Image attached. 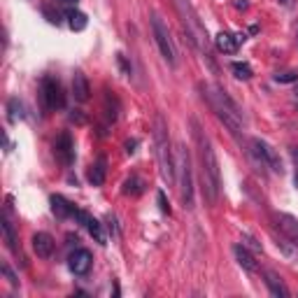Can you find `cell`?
I'll return each instance as SVG.
<instances>
[{
	"mask_svg": "<svg viewBox=\"0 0 298 298\" xmlns=\"http://www.w3.org/2000/svg\"><path fill=\"white\" fill-rule=\"evenodd\" d=\"M0 228H3V237H5V245L10 252H16V233H14V226H12V222L7 217H3V222H0Z\"/></svg>",
	"mask_w": 298,
	"mask_h": 298,
	"instance_id": "obj_22",
	"label": "cell"
},
{
	"mask_svg": "<svg viewBox=\"0 0 298 298\" xmlns=\"http://www.w3.org/2000/svg\"><path fill=\"white\" fill-rule=\"evenodd\" d=\"M201 89H203V93H205L207 103H210V107H212V112L217 114L219 122H222L231 133L243 131V122H245L243 110H240V105L224 91L222 86L205 84V86H201Z\"/></svg>",
	"mask_w": 298,
	"mask_h": 298,
	"instance_id": "obj_2",
	"label": "cell"
},
{
	"mask_svg": "<svg viewBox=\"0 0 298 298\" xmlns=\"http://www.w3.org/2000/svg\"><path fill=\"white\" fill-rule=\"evenodd\" d=\"M105 175H107V163H105V158H98L91 166V170H89V182L93 187H103L105 184Z\"/></svg>",
	"mask_w": 298,
	"mask_h": 298,
	"instance_id": "obj_19",
	"label": "cell"
},
{
	"mask_svg": "<svg viewBox=\"0 0 298 298\" xmlns=\"http://www.w3.org/2000/svg\"><path fill=\"white\" fill-rule=\"evenodd\" d=\"M49 203H51V212H54L56 217H61V219H66V217H75L77 207H75V205H70V203H68L63 196L54 193V196L49 198Z\"/></svg>",
	"mask_w": 298,
	"mask_h": 298,
	"instance_id": "obj_18",
	"label": "cell"
},
{
	"mask_svg": "<svg viewBox=\"0 0 298 298\" xmlns=\"http://www.w3.org/2000/svg\"><path fill=\"white\" fill-rule=\"evenodd\" d=\"M145 180L142 177H137V175H133V177H128L126 182H124V196H140L142 191H145Z\"/></svg>",
	"mask_w": 298,
	"mask_h": 298,
	"instance_id": "obj_21",
	"label": "cell"
},
{
	"mask_svg": "<svg viewBox=\"0 0 298 298\" xmlns=\"http://www.w3.org/2000/svg\"><path fill=\"white\" fill-rule=\"evenodd\" d=\"M296 158H298V152H296Z\"/></svg>",
	"mask_w": 298,
	"mask_h": 298,
	"instance_id": "obj_33",
	"label": "cell"
},
{
	"mask_svg": "<svg viewBox=\"0 0 298 298\" xmlns=\"http://www.w3.org/2000/svg\"><path fill=\"white\" fill-rule=\"evenodd\" d=\"M235 7L237 10H247V0H235Z\"/></svg>",
	"mask_w": 298,
	"mask_h": 298,
	"instance_id": "obj_30",
	"label": "cell"
},
{
	"mask_svg": "<svg viewBox=\"0 0 298 298\" xmlns=\"http://www.w3.org/2000/svg\"><path fill=\"white\" fill-rule=\"evenodd\" d=\"M263 282H266V287H268V291L273 293L275 298H289V289L284 287V282H282V277L280 275H275L273 270H263Z\"/></svg>",
	"mask_w": 298,
	"mask_h": 298,
	"instance_id": "obj_15",
	"label": "cell"
},
{
	"mask_svg": "<svg viewBox=\"0 0 298 298\" xmlns=\"http://www.w3.org/2000/svg\"><path fill=\"white\" fill-rule=\"evenodd\" d=\"M233 75H235V80H243V82H249L252 80V68H249V63H233L231 66Z\"/></svg>",
	"mask_w": 298,
	"mask_h": 298,
	"instance_id": "obj_24",
	"label": "cell"
},
{
	"mask_svg": "<svg viewBox=\"0 0 298 298\" xmlns=\"http://www.w3.org/2000/svg\"><path fill=\"white\" fill-rule=\"evenodd\" d=\"M54 247H56V243L49 233H35L33 235V249H35V254L40 259H49L54 254Z\"/></svg>",
	"mask_w": 298,
	"mask_h": 298,
	"instance_id": "obj_14",
	"label": "cell"
},
{
	"mask_svg": "<svg viewBox=\"0 0 298 298\" xmlns=\"http://www.w3.org/2000/svg\"><path fill=\"white\" fill-rule=\"evenodd\" d=\"M233 254H235V259H237V263L245 268V270H249V273H256L259 270V263H256V259H254V254L249 252L245 245H233Z\"/></svg>",
	"mask_w": 298,
	"mask_h": 298,
	"instance_id": "obj_17",
	"label": "cell"
},
{
	"mask_svg": "<svg viewBox=\"0 0 298 298\" xmlns=\"http://www.w3.org/2000/svg\"><path fill=\"white\" fill-rule=\"evenodd\" d=\"M156 201H158V207H161V212H163V214H170V205H168V201H166V193L158 191V193H156Z\"/></svg>",
	"mask_w": 298,
	"mask_h": 298,
	"instance_id": "obj_28",
	"label": "cell"
},
{
	"mask_svg": "<svg viewBox=\"0 0 298 298\" xmlns=\"http://www.w3.org/2000/svg\"><path fill=\"white\" fill-rule=\"evenodd\" d=\"M58 3H61V5H75L77 0H58Z\"/></svg>",
	"mask_w": 298,
	"mask_h": 298,
	"instance_id": "obj_32",
	"label": "cell"
},
{
	"mask_svg": "<svg viewBox=\"0 0 298 298\" xmlns=\"http://www.w3.org/2000/svg\"><path fill=\"white\" fill-rule=\"evenodd\" d=\"M89 93H91L89 80H86L84 72L77 70V72H75V77H72V96H75V101L86 103V101H89Z\"/></svg>",
	"mask_w": 298,
	"mask_h": 298,
	"instance_id": "obj_16",
	"label": "cell"
},
{
	"mask_svg": "<svg viewBox=\"0 0 298 298\" xmlns=\"http://www.w3.org/2000/svg\"><path fill=\"white\" fill-rule=\"evenodd\" d=\"M293 3H296V0H280V5L282 7H293Z\"/></svg>",
	"mask_w": 298,
	"mask_h": 298,
	"instance_id": "obj_31",
	"label": "cell"
},
{
	"mask_svg": "<svg viewBox=\"0 0 298 298\" xmlns=\"http://www.w3.org/2000/svg\"><path fill=\"white\" fill-rule=\"evenodd\" d=\"M140 145L137 140H126V145H124V149H126V154H135V147Z\"/></svg>",
	"mask_w": 298,
	"mask_h": 298,
	"instance_id": "obj_29",
	"label": "cell"
},
{
	"mask_svg": "<svg viewBox=\"0 0 298 298\" xmlns=\"http://www.w3.org/2000/svg\"><path fill=\"white\" fill-rule=\"evenodd\" d=\"M54 154H56V158L61 163H66V166H70V163L75 161V142H72L70 133H61V135L56 137Z\"/></svg>",
	"mask_w": 298,
	"mask_h": 298,
	"instance_id": "obj_9",
	"label": "cell"
},
{
	"mask_svg": "<svg viewBox=\"0 0 298 298\" xmlns=\"http://www.w3.org/2000/svg\"><path fill=\"white\" fill-rule=\"evenodd\" d=\"M175 10H177V14H180V21H182L184 33L189 35L191 45L201 51L203 58L210 63V68L217 70L212 56H210V45H212V42H210V37H207V28L203 26L201 16H198V12L193 10V5L189 3V0H175Z\"/></svg>",
	"mask_w": 298,
	"mask_h": 298,
	"instance_id": "obj_3",
	"label": "cell"
},
{
	"mask_svg": "<svg viewBox=\"0 0 298 298\" xmlns=\"http://www.w3.org/2000/svg\"><path fill=\"white\" fill-rule=\"evenodd\" d=\"M152 33H154V42H156L158 51H161L163 61L168 63L170 68L177 66V49H175V42L170 37V31L168 26L163 24V19L158 14H152Z\"/></svg>",
	"mask_w": 298,
	"mask_h": 298,
	"instance_id": "obj_5",
	"label": "cell"
},
{
	"mask_svg": "<svg viewBox=\"0 0 298 298\" xmlns=\"http://www.w3.org/2000/svg\"><path fill=\"white\" fill-rule=\"evenodd\" d=\"M245 40H247L245 33H235V35H233V33H224L222 31L217 37H214V45H217V49L224 51V54H235L237 47L243 45Z\"/></svg>",
	"mask_w": 298,
	"mask_h": 298,
	"instance_id": "obj_11",
	"label": "cell"
},
{
	"mask_svg": "<svg viewBox=\"0 0 298 298\" xmlns=\"http://www.w3.org/2000/svg\"><path fill=\"white\" fill-rule=\"evenodd\" d=\"M193 128V140L198 145V158H201V182H203V196H205L207 205H217L219 187H222V172H219V161L214 154V147L205 131L201 128L198 119H191Z\"/></svg>",
	"mask_w": 298,
	"mask_h": 298,
	"instance_id": "obj_1",
	"label": "cell"
},
{
	"mask_svg": "<svg viewBox=\"0 0 298 298\" xmlns=\"http://www.w3.org/2000/svg\"><path fill=\"white\" fill-rule=\"evenodd\" d=\"M75 219L80 224H84L86 226V231L91 233V237L96 240L98 245H107V240H105V233H103V224L98 222V219H93L89 212H84V210H77L75 212Z\"/></svg>",
	"mask_w": 298,
	"mask_h": 298,
	"instance_id": "obj_10",
	"label": "cell"
},
{
	"mask_svg": "<svg viewBox=\"0 0 298 298\" xmlns=\"http://www.w3.org/2000/svg\"><path fill=\"white\" fill-rule=\"evenodd\" d=\"M91 252L89 249H75L70 254V270L75 275H86L91 270Z\"/></svg>",
	"mask_w": 298,
	"mask_h": 298,
	"instance_id": "obj_13",
	"label": "cell"
},
{
	"mask_svg": "<svg viewBox=\"0 0 298 298\" xmlns=\"http://www.w3.org/2000/svg\"><path fill=\"white\" fill-rule=\"evenodd\" d=\"M40 96H42V105L45 110H58V107L66 105V98H63V89L58 84V80L51 75L42 77L40 82Z\"/></svg>",
	"mask_w": 298,
	"mask_h": 298,
	"instance_id": "obj_7",
	"label": "cell"
},
{
	"mask_svg": "<svg viewBox=\"0 0 298 298\" xmlns=\"http://www.w3.org/2000/svg\"><path fill=\"white\" fill-rule=\"evenodd\" d=\"M154 152H156L158 172H161L163 182L175 184V158L170 152V137H168V124L163 114L154 116Z\"/></svg>",
	"mask_w": 298,
	"mask_h": 298,
	"instance_id": "obj_4",
	"label": "cell"
},
{
	"mask_svg": "<svg viewBox=\"0 0 298 298\" xmlns=\"http://www.w3.org/2000/svg\"><path fill=\"white\" fill-rule=\"evenodd\" d=\"M249 147H252V154L263 163V166H268L270 170H275V172H282V170H284V168H282V161H280V154L275 152V149H273L270 145H268L266 140L252 137V140H249Z\"/></svg>",
	"mask_w": 298,
	"mask_h": 298,
	"instance_id": "obj_8",
	"label": "cell"
},
{
	"mask_svg": "<svg viewBox=\"0 0 298 298\" xmlns=\"http://www.w3.org/2000/svg\"><path fill=\"white\" fill-rule=\"evenodd\" d=\"M66 19H68V26H70L72 31H84L86 28V24H89V19H86V14L84 12H80V10H68L66 12Z\"/></svg>",
	"mask_w": 298,
	"mask_h": 298,
	"instance_id": "obj_20",
	"label": "cell"
},
{
	"mask_svg": "<svg viewBox=\"0 0 298 298\" xmlns=\"http://www.w3.org/2000/svg\"><path fill=\"white\" fill-rule=\"evenodd\" d=\"M7 110H10V114H7V119H10L12 124H16L19 119H24V103L19 101V98H12L10 103H7Z\"/></svg>",
	"mask_w": 298,
	"mask_h": 298,
	"instance_id": "obj_23",
	"label": "cell"
},
{
	"mask_svg": "<svg viewBox=\"0 0 298 298\" xmlns=\"http://www.w3.org/2000/svg\"><path fill=\"white\" fill-rule=\"evenodd\" d=\"M275 226L284 233L287 240H291V245H296V247H298V219L296 217L280 212V214H275Z\"/></svg>",
	"mask_w": 298,
	"mask_h": 298,
	"instance_id": "obj_12",
	"label": "cell"
},
{
	"mask_svg": "<svg viewBox=\"0 0 298 298\" xmlns=\"http://www.w3.org/2000/svg\"><path fill=\"white\" fill-rule=\"evenodd\" d=\"M243 245L249 249H254V252H261V243H256L252 235H247V233H243Z\"/></svg>",
	"mask_w": 298,
	"mask_h": 298,
	"instance_id": "obj_27",
	"label": "cell"
},
{
	"mask_svg": "<svg viewBox=\"0 0 298 298\" xmlns=\"http://www.w3.org/2000/svg\"><path fill=\"white\" fill-rule=\"evenodd\" d=\"M180 158H177V168H180V175H182V180H180V196H182V203L187 210H191L193 207V180H191V156H189L187 147H180Z\"/></svg>",
	"mask_w": 298,
	"mask_h": 298,
	"instance_id": "obj_6",
	"label": "cell"
},
{
	"mask_svg": "<svg viewBox=\"0 0 298 298\" xmlns=\"http://www.w3.org/2000/svg\"><path fill=\"white\" fill-rule=\"evenodd\" d=\"M275 82H280V84H291V82H298V72H277L275 75Z\"/></svg>",
	"mask_w": 298,
	"mask_h": 298,
	"instance_id": "obj_25",
	"label": "cell"
},
{
	"mask_svg": "<svg viewBox=\"0 0 298 298\" xmlns=\"http://www.w3.org/2000/svg\"><path fill=\"white\" fill-rule=\"evenodd\" d=\"M0 270H3V275H5V277H7V282H10L12 287H16V284H19V280H16V275L12 273V268L7 266V263H3V266H0Z\"/></svg>",
	"mask_w": 298,
	"mask_h": 298,
	"instance_id": "obj_26",
	"label": "cell"
}]
</instances>
